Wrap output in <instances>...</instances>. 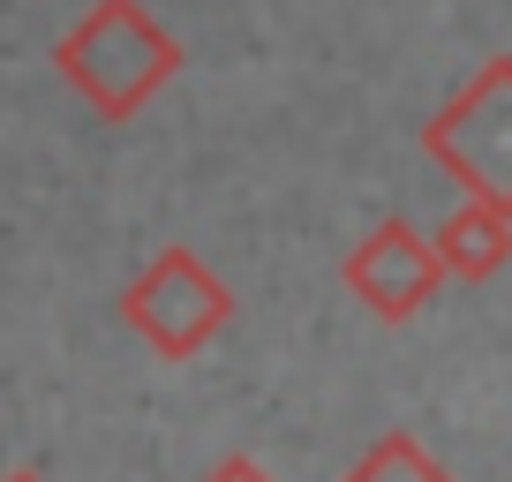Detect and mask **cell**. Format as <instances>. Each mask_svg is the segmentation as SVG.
<instances>
[{
  "label": "cell",
  "instance_id": "obj_1",
  "mask_svg": "<svg viewBox=\"0 0 512 482\" xmlns=\"http://www.w3.org/2000/svg\"><path fill=\"white\" fill-rule=\"evenodd\" d=\"M53 68L68 76V91L98 121H128V113H144V98H159L181 76V38L151 16L144 0H98L91 16L53 46Z\"/></svg>",
  "mask_w": 512,
  "mask_h": 482
},
{
  "label": "cell",
  "instance_id": "obj_2",
  "mask_svg": "<svg viewBox=\"0 0 512 482\" xmlns=\"http://www.w3.org/2000/svg\"><path fill=\"white\" fill-rule=\"evenodd\" d=\"M422 151H430L475 204L512 211V53L490 61V68H475V83L430 113Z\"/></svg>",
  "mask_w": 512,
  "mask_h": 482
},
{
  "label": "cell",
  "instance_id": "obj_3",
  "mask_svg": "<svg viewBox=\"0 0 512 482\" xmlns=\"http://www.w3.org/2000/svg\"><path fill=\"white\" fill-rule=\"evenodd\" d=\"M121 317L159 362H189V354H204L211 339L226 332L234 294H226V279L211 272L196 249H159V257L121 287Z\"/></svg>",
  "mask_w": 512,
  "mask_h": 482
},
{
  "label": "cell",
  "instance_id": "obj_4",
  "mask_svg": "<svg viewBox=\"0 0 512 482\" xmlns=\"http://www.w3.org/2000/svg\"><path fill=\"white\" fill-rule=\"evenodd\" d=\"M339 279H347V294L362 309H377L384 324H400V317H415V309L437 294L445 264H437L430 234H415L407 219H384V226H369V234L347 249Z\"/></svg>",
  "mask_w": 512,
  "mask_h": 482
},
{
  "label": "cell",
  "instance_id": "obj_5",
  "mask_svg": "<svg viewBox=\"0 0 512 482\" xmlns=\"http://www.w3.org/2000/svg\"><path fill=\"white\" fill-rule=\"evenodd\" d=\"M437 264H445L452 279H490L497 264L512 257V211H497V204H475L467 196L460 211H452L445 226H437Z\"/></svg>",
  "mask_w": 512,
  "mask_h": 482
},
{
  "label": "cell",
  "instance_id": "obj_6",
  "mask_svg": "<svg viewBox=\"0 0 512 482\" xmlns=\"http://www.w3.org/2000/svg\"><path fill=\"white\" fill-rule=\"evenodd\" d=\"M339 482H452V475H445V467H437L407 430H392V437H377V445H369Z\"/></svg>",
  "mask_w": 512,
  "mask_h": 482
},
{
  "label": "cell",
  "instance_id": "obj_7",
  "mask_svg": "<svg viewBox=\"0 0 512 482\" xmlns=\"http://www.w3.org/2000/svg\"><path fill=\"white\" fill-rule=\"evenodd\" d=\"M204 482H272V467H264V460H249V452H226V460L211 467Z\"/></svg>",
  "mask_w": 512,
  "mask_h": 482
},
{
  "label": "cell",
  "instance_id": "obj_8",
  "mask_svg": "<svg viewBox=\"0 0 512 482\" xmlns=\"http://www.w3.org/2000/svg\"><path fill=\"white\" fill-rule=\"evenodd\" d=\"M0 482H46V475H0Z\"/></svg>",
  "mask_w": 512,
  "mask_h": 482
}]
</instances>
